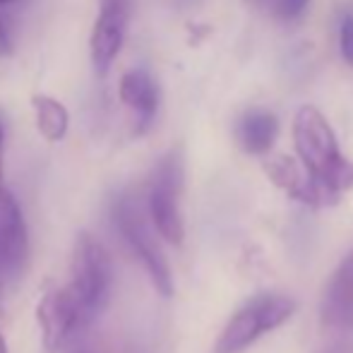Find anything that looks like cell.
<instances>
[{"instance_id": "obj_17", "label": "cell", "mask_w": 353, "mask_h": 353, "mask_svg": "<svg viewBox=\"0 0 353 353\" xmlns=\"http://www.w3.org/2000/svg\"><path fill=\"white\" fill-rule=\"evenodd\" d=\"M3 190V128H0V192Z\"/></svg>"}, {"instance_id": "obj_8", "label": "cell", "mask_w": 353, "mask_h": 353, "mask_svg": "<svg viewBox=\"0 0 353 353\" xmlns=\"http://www.w3.org/2000/svg\"><path fill=\"white\" fill-rule=\"evenodd\" d=\"M37 320L41 327V339L43 346L48 351H56L65 344L68 339H72L77 332L87 330L79 315L77 305H74L72 296L68 293V288H53L46 296L39 301L37 307Z\"/></svg>"}, {"instance_id": "obj_5", "label": "cell", "mask_w": 353, "mask_h": 353, "mask_svg": "<svg viewBox=\"0 0 353 353\" xmlns=\"http://www.w3.org/2000/svg\"><path fill=\"white\" fill-rule=\"evenodd\" d=\"M181 192H183V159L181 152H168L157 163L149 181L147 214L154 231L171 245H181L185 236L181 216Z\"/></svg>"}, {"instance_id": "obj_13", "label": "cell", "mask_w": 353, "mask_h": 353, "mask_svg": "<svg viewBox=\"0 0 353 353\" xmlns=\"http://www.w3.org/2000/svg\"><path fill=\"white\" fill-rule=\"evenodd\" d=\"M34 118H37V130L46 142H63L70 128V113L58 99L48 94H34L32 97Z\"/></svg>"}, {"instance_id": "obj_10", "label": "cell", "mask_w": 353, "mask_h": 353, "mask_svg": "<svg viewBox=\"0 0 353 353\" xmlns=\"http://www.w3.org/2000/svg\"><path fill=\"white\" fill-rule=\"evenodd\" d=\"M265 173L270 176V181L274 183L279 190L286 192L291 200L303 202L307 207H325L320 190L315 188V183L310 181L303 166L296 159L279 154V157L265 159Z\"/></svg>"}, {"instance_id": "obj_14", "label": "cell", "mask_w": 353, "mask_h": 353, "mask_svg": "<svg viewBox=\"0 0 353 353\" xmlns=\"http://www.w3.org/2000/svg\"><path fill=\"white\" fill-rule=\"evenodd\" d=\"M339 51L349 65H353V12H346L339 24Z\"/></svg>"}, {"instance_id": "obj_12", "label": "cell", "mask_w": 353, "mask_h": 353, "mask_svg": "<svg viewBox=\"0 0 353 353\" xmlns=\"http://www.w3.org/2000/svg\"><path fill=\"white\" fill-rule=\"evenodd\" d=\"M236 132L243 152L252 154V157H265V154H270V149L276 142L279 121H276V116L272 111L252 108V111L243 113V118L238 121Z\"/></svg>"}, {"instance_id": "obj_15", "label": "cell", "mask_w": 353, "mask_h": 353, "mask_svg": "<svg viewBox=\"0 0 353 353\" xmlns=\"http://www.w3.org/2000/svg\"><path fill=\"white\" fill-rule=\"evenodd\" d=\"M310 0H276V17L283 22H293L307 10Z\"/></svg>"}, {"instance_id": "obj_3", "label": "cell", "mask_w": 353, "mask_h": 353, "mask_svg": "<svg viewBox=\"0 0 353 353\" xmlns=\"http://www.w3.org/2000/svg\"><path fill=\"white\" fill-rule=\"evenodd\" d=\"M113 221H116V228L121 231L123 241L128 243L132 255L142 262L144 272L149 274L157 293H161L163 298H171V267H168L166 255H163L161 245H159L157 231H154L152 221H149L147 207L142 205L140 197L132 195V192H123L121 197H116V202H113Z\"/></svg>"}, {"instance_id": "obj_11", "label": "cell", "mask_w": 353, "mask_h": 353, "mask_svg": "<svg viewBox=\"0 0 353 353\" xmlns=\"http://www.w3.org/2000/svg\"><path fill=\"white\" fill-rule=\"evenodd\" d=\"M121 101L137 116V132H144L154 123L159 111V87L147 70H128L118 84Z\"/></svg>"}, {"instance_id": "obj_2", "label": "cell", "mask_w": 353, "mask_h": 353, "mask_svg": "<svg viewBox=\"0 0 353 353\" xmlns=\"http://www.w3.org/2000/svg\"><path fill=\"white\" fill-rule=\"evenodd\" d=\"M68 293L72 296L84 327H89L111 301L113 288V265L103 245L92 236L82 231L77 233L70 257V281Z\"/></svg>"}, {"instance_id": "obj_1", "label": "cell", "mask_w": 353, "mask_h": 353, "mask_svg": "<svg viewBox=\"0 0 353 353\" xmlns=\"http://www.w3.org/2000/svg\"><path fill=\"white\" fill-rule=\"evenodd\" d=\"M293 144L303 171L320 190L325 207L336 205L353 188V163L341 154L339 140L320 108H298L293 116Z\"/></svg>"}, {"instance_id": "obj_6", "label": "cell", "mask_w": 353, "mask_h": 353, "mask_svg": "<svg viewBox=\"0 0 353 353\" xmlns=\"http://www.w3.org/2000/svg\"><path fill=\"white\" fill-rule=\"evenodd\" d=\"M29 260V231L17 200L0 192V291L22 279Z\"/></svg>"}, {"instance_id": "obj_18", "label": "cell", "mask_w": 353, "mask_h": 353, "mask_svg": "<svg viewBox=\"0 0 353 353\" xmlns=\"http://www.w3.org/2000/svg\"><path fill=\"white\" fill-rule=\"evenodd\" d=\"M0 353H8V346H5V339H3V334H0Z\"/></svg>"}, {"instance_id": "obj_19", "label": "cell", "mask_w": 353, "mask_h": 353, "mask_svg": "<svg viewBox=\"0 0 353 353\" xmlns=\"http://www.w3.org/2000/svg\"><path fill=\"white\" fill-rule=\"evenodd\" d=\"M245 3H250V5H265V3H270V0H245Z\"/></svg>"}, {"instance_id": "obj_20", "label": "cell", "mask_w": 353, "mask_h": 353, "mask_svg": "<svg viewBox=\"0 0 353 353\" xmlns=\"http://www.w3.org/2000/svg\"><path fill=\"white\" fill-rule=\"evenodd\" d=\"M10 3H14V0H0V5H10Z\"/></svg>"}, {"instance_id": "obj_4", "label": "cell", "mask_w": 353, "mask_h": 353, "mask_svg": "<svg viewBox=\"0 0 353 353\" xmlns=\"http://www.w3.org/2000/svg\"><path fill=\"white\" fill-rule=\"evenodd\" d=\"M296 312V301L283 293H257L243 303L221 330L214 353H243L257 339L281 327Z\"/></svg>"}, {"instance_id": "obj_9", "label": "cell", "mask_w": 353, "mask_h": 353, "mask_svg": "<svg viewBox=\"0 0 353 353\" xmlns=\"http://www.w3.org/2000/svg\"><path fill=\"white\" fill-rule=\"evenodd\" d=\"M322 327L332 332L353 330V250L334 270L320 305Z\"/></svg>"}, {"instance_id": "obj_16", "label": "cell", "mask_w": 353, "mask_h": 353, "mask_svg": "<svg viewBox=\"0 0 353 353\" xmlns=\"http://www.w3.org/2000/svg\"><path fill=\"white\" fill-rule=\"evenodd\" d=\"M0 56H12V41H10V34L3 17H0Z\"/></svg>"}, {"instance_id": "obj_7", "label": "cell", "mask_w": 353, "mask_h": 353, "mask_svg": "<svg viewBox=\"0 0 353 353\" xmlns=\"http://www.w3.org/2000/svg\"><path fill=\"white\" fill-rule=\"evenodd\" d=\"M128 17H130V0H101L99 5V17L89 37L92 63L99 74H106L121 53L123 41H125Z\"/></svg>"}]
</instances>
